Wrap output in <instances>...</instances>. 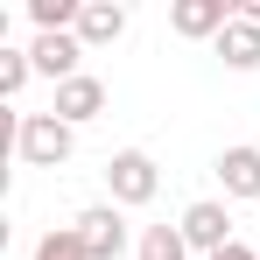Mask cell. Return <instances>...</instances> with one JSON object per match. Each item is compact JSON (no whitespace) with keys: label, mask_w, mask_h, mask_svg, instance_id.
I'll return each mask as SVG.
<instances>
[{"label":"cell","mask_w":260,"mask_h":260,"mask_svg":"<svg viewBox=\"0 0 260 260\" xmlns=\"http://www.w3.org/2000/svg\"><path fill=\"white\" fill-rule=\"evenodd\" d=\"M14 155L28 169H63L78 155V127H63L56 113H21L14 120Z\"/></svg>","instance_id":"cell-1"},{"label":"cell","mask_w":260,"mask_h":260,"mask_svg":"<svg viewBox=\"0 0 260 260\" xmlns=\"http://www.w3.org/2000/svg\"><path fill=\"white\" fill-rule=\"evenodd\" d=\"M106 190H113V204H120V211L155 204V190H162L155 155H148V148H120V155H106Z\"/></svg>","instance_id":"cell-2"},{"label":"cell","mask_w":260,"mask_h":260,"mask_svg":"<svg viewBox=\"0 0 260 260\" xmlns=\"http://www.w3.org/2000/svg\"><path fill=\"white\" fill-rule=\"evenodd\" d=\"M176 225H183L190 253H204V260L232 246V204H225V197H197V204H190V211L176 218Z\"/></svg>","instance_id":"cell-3"},{"label":"cell","mask_w":260,"mask_h":260,"mask_svg":"<svg viewBox=\"0 0 260 260\" xmlns=\"http://www.w3.org/2000/svg\"><path fill=\"white\" fill-rule=\"evenodd\" d=\"M78 239H85V260H120L127 253V211L120 204H91V211L71 218Z\"/></svg>","instance_id":"cell-4"},{"label":"cell","mask_w":260,"mask_h":260,"mask_svg":"<svg viewBox=\"0 0 260 260\" xmlns=\"http://www.w3.org/2000/svg\"><path fill=\"white\" fill-rule=\"evenodd\" d=\"M232 21H239L232 0H176V7H169V28L183 36V43H218Z\"/></svg>","instance_id":"cell-5"},{"label":"cell","mask_w":260,"mask_h":260,"mask_svg":"<svg viewBox=\"0 0 260 260\" xmlns=\"http://www.w3.org/2000/svg\"><path fill=\"white\" fill-rule=\"evenodd\" d=\"M211 176H218V190H225V204H253L260 197V148L253 141L225 148V155L211 162Z\"/></svg>","instance_id":"cell-6"},{"label":"cell","mask_w":260,"mask_h":260,"mask_svg":"<svg viewBox=\"0 0 260 260\" xmlns=\"http://www.w3.org/2000/svg\"><path fill=\"white\" fill-rule=\"evenodd\" d=\"M49 113H56L63 127H91V120L106 113V85H99L91 71H78L71 85H56V99H49Z\"/></svg>","instance_id":"cell-7"},{"label":"cell","mask_w":260,"mask_h":260,"mask_svg":"<svg viewBox=\"0 0 260 260\" xmlns=\"http://www.w3.org/2000/svg\"><path fill=\"white\" fill-rule=\"evenodd\" d=\"M28 56H36V71H43V78L71 85V78H78V63H85V43H78V28H71V36H36Z\"/></svg>","instance_id":"cell-8"},{"label":"cell","mask_w":260,"mask_h":260,"mask_svg":"<svg viewBox=\"0 0 260 260\" xmlns=\"http://www.w3.org/2000/svg\"><path fill=\"white\" fill-rule=\"evenodd\" d=\"M127 36V7L120 0H85V14H78V43L85 49H106Z\"/></svg>","instance_id":"cell-9"},{"label":"cell","mask_w":260,"mask_h":260,"mask_svg":"<svg viewBox=\"0 0 260 260\" xmlns=\"http://www.w3.org/2000/svg\"><path fill=\"white\" fill-rule=\"evenodd\" d=\"M211 49L225 56V71H260V21H246V14H239V21H232Z\"/></svg>","instance_id":"cell-10"},{"label":"cell","mask_w":260,"mask_h":260,"mask_svg":"<svg viewBox=\"0 0 260 260\" xmlns=\"http://www.w3.org/2000/svg\"><path fill=\"white\" fill-rule=\"evenodd\" d=\"M134 260H190V239H183V225H148V232L134 239Z\"/></svg>","instance_id":"cell-11"},{"label":"cell","mask_w":260,"mask_h":260,"mask_svg":"<svg viewBox=\"0 0 260 260\" xmlns=\"http://www.w3.org/2000/svg\"><path fill=\"white\" fill-rule=\"evenodd\" d=\"M28 78H36V56L28 49H0V99H14Z\"/></svg>","instance_id":"cell-12"},{"label":"cell","mask_w":260,"mask_h":260,"mask_svg":"<svg viewBox=\"0 0 260 260\" xmlns=\"http://www.w3.org/2000/svg\"><path fill=\"white\" fill-rule=\"evenodd\" d=\"M211 260H260V246H246V239H232L225 253H211Z\"/></svg>","instance_id":"cell-13"},{"label":"cell","mask_w":260,"mask_h":260,"mask_svg":"<svg viewBox=\"0 0 260 260\" xmlns=\"http://www.w3.org/2000/svg\"><path fill=\"white\" fill-rule=\"evenodd\" d=\"M239 14H246V21H260V0H246V7H239Z\"/></svg>","instance_id":"cell-14"}]
</instances>
